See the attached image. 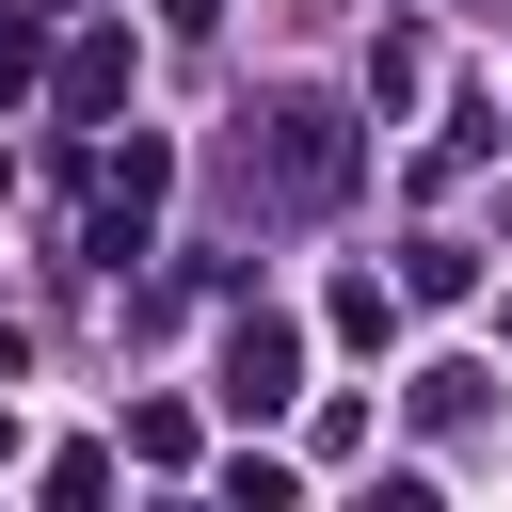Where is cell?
<instances>
[{
    "label": "cell",
    "mask_w": 512,
    "mask_h": 512,
    "mask_svg": "<svg viewBox=\"0 0 512 512\" xmlns=\"http://www.w3.org/2000/svg\"><path fill=\"white\" fill-rule=\"evenodd\" d=\"M272 176H288V192H336V176H352L336 112H272Z\"/></svg>",
    "instance_id": "obj_1"
},
{
    "label": "cell",
    "mask_w": 512,
    "mask_h": 512,
    "mask_svg": "<svg viewBox=\"0 0 512 512\" xmlns=\"http://www.w3.org/2000/svg\"><path fill=\"white\" fill-rule=\"evenodd\" d=\"M288 368H304V352H288V320H240V336H224V400H256V416L288 400Z\"/></svg>",
    "instance_id": "obj_2"
},
{
    "label": "cell",
    "mask_w": 512,
    "mask_h": 512,
    "mask_svg": "<svg viewBox=\"0 0 512 512\" xmlns=\"http://www.w3.org/2000/svg\"><path fill=\"white\" fill-rule=\"evenodd\" d=\"M112 96H128V48H112V32H96V48H80V64H64V112H112Z\"/></svg>",
    "instance_id": "obj_3"
}]
</instances>
